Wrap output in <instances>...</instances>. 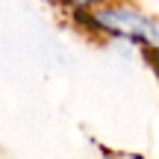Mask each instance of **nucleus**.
<instances>
[{
    "label": "nucleus",
    "mask_w": 159,
    "mask_h": 159,
    "mask_svg": "<svg viewBox=\"0 0 159 159\" xmlns=\"http://www.w3.org/2000/svg\"><path fill=\"white\" fill-rule=\"evenodd\" d=\"M89 33H97L103 39L112 41H127V44L144 47V50H159V21L144 15L127 0L100 6L94 12H83L74 15Z\"/></svg>",
    "instance_id": "1"
},
{
    "label": "nucleus",
    "mask_w": 159,
    "mask_h": 159,
    "mask_svg": "<svg viewBox=\"0 0 159 159\" xmlns=\"http://www.w3.org/2000/svg\"><path fill=\"white\" fill-rule=\"evenodd\" d=\"M68 9H74V15H83V12H94L100 6H109V3H118V0H62Z\"/></svg>",
    "instance_id": "2"
},
{
    "label": "nucleus",
    "mask_w": 159,
    "mask_h": 159,
    "mask_svg": "<svg viewBox=\"0 0 159 159\" xmlns=\"http://www.w3.org/2000/svg\"><path fill=\"white\" fill-rule=\"evenodd\" d=\"M156 56H159V50H156Z\"/></svg>",
    "instance_id": "3"
}]
</instances>
